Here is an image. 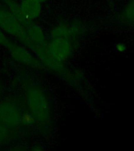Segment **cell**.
I'll return each mask as SVG.
<instances>
[{"label": "cell", "mask_w": 134, "mask_h": 151, "mask_svg": "<svg viewBox=\"0 0 134 151\" xmlns=\"http://www.w3.org/2000/svg\"><path fill=\"white\" fill-rule=\"evenodd\" d=\"M26 32L28 37L35 44L41 45V46H47L46 38L44 34V32L40 26L32 23L27 28H25Z\"/></svg>", "instance_id": "11"}, {"label": "cell", "mask_w": 134, "mask_h": 151, "mask_svg": "<svg viewBox=\"0 0 134 151\" xmlns=\"http://www.w3.org/2000/svg\"><path fill=\"white\" fill-rule=\"evenodd\" d=\"M115 48H116L118 52H121V53H122V52H125L126 50L127 47L124 42H118L117 44H116V46H115Z\"/></svg>", "instance_id": "15"}, {"label": "cell", "mask_w": 134, "mask_h": 151, "mask_svg": "<svg viewBox=\"0 0 134 151\" xmlns=\"http://www.w3.org/2000/svg\"><path fill=\"white\" fill-rule=\"evenodd\" d=\"M31 50L35 53L38 58L39 59V61L44 65L47 70L53 72L55 74L64 79L73 87H75L77 85L78 79V76L69 71L63 61L54 56L49 51L47 46H41L34 43Z\"/></svg>", "instance_id": "2"}, {"label": "cell", "mask_w": 134, "mask_h": 151, "mask_svg": "<svg viewBox=\"0 0 134 151\" xmlns=\"http://www.w3.org/2000/svg\"><path fill=\"white\" fill-rule=\"evenodd\" d=\"M21 76L22 85L25 91L26 100L30 113L35 118V122L40 126H47L51 120V110L46 94L27 76Z\"/></svg>", "instance_id": "1"}, {"label": "cell", "mask_w": 134, "mask_h": 151, "mask_svg": "<svg viewBox=\"0 0 134 151\" xmlns=\"http://www.w3.org/2000/svg\"><path fill=\"white\" fill-rule=\"evenodd\" d=\"M14 130L0 123V145L11 141L14 136Z\"/></svg>", "instance_id": "12"}, {"label": "cell", "mask_w": 134, "mask_h": 151, "mask_svg": "<svg viewBox=\"0 0 134 151\" xmlns=\"http://www.w3.org/2000/svg\"><path fill=\"white\" fill-rule=\"evenodd\" d=\"M35 1H37V2H40V3H42V2H45L46 0H35Z\"/></svg>", "instance_id": "16"}, {"label": "cell", "mask_w": 134, "mask_h": 151, "mask_svg": "<svg viewBox=\"0 0 134 151\" xmlns=\"http://www.w3.org/2000/svg\"><path fill=\"white\" fill-rule=\"evenodd\" d=\"M78 42L65 37L51 38L47 44V47L54 56L65 62L70 58L75 49V45Z\"/></svg>", "instance_id": "6"}, {"label": "cell", "mask_w": 134, "mask_h": 151, "mask_svg": "<svg viewBox=\"0 0 134 151\" xmlns=\"http://www.w3.org/2000/svg\"><path fill=\"white\" fill-rule=\"evenodd\" d=\"M0 28L5 32L16 38L29 49L33 47L34 42L29 39L24 27L12 14L9 9L0 5Z\"/></svg>", "instance_id": "3"}, {"label": "cell", "mask_w": 134, "mask_h": 151, "mask_svg": "<svg viewBox=\"0 0 134 151\" xmlns=\"http://www.w3.org/2000/svg\"><path fill=\"white\" fill-rule=\"evenodd\" d=\"M21 6L28 18L33 21L42 13L41 3L35 0H21Z\"/></svg>", "instance_id": "10"}, {"label": "cell", "mask_w": 134, "mask_h": 151, "mask_svg": "<svg viewBox=\"0 0 134 151\" xmlns=\"http://www.w3.org/2000/svg\"><path fill=\"white\" fill-rule=\"evenodd\" d=\"M21 106L14 99H7L0 102V123L15 129L22 124Z\"/></svg>", "instance_id": "4"}, {"label": "cell", "mask_w": 134, "mask_h": 151, "mask_svg": "<svg viewBox=\"0 0 134 151\" xmlns=\"http://www.w3.org/2000/svg\"><path fill=\"white\" fill-rule=\"evenodd\" d=\"M86 32L84 24L78 21L61 22L51 31L50 37H65L78 42L79 40Z\"/></svg>", "instance_id": "5"}, {"label": "cell", "mask_w": 134, "mask_h": 151, "mask_svg": "<svg viewBox=\"0 0 134 151\" xmlns=\"http://www.w3.org/2000/svg\"><path fill=\"white\" fill-rule=\"evenodd\" d=\"M11 42V40L8 39L6 35H5V33L0 29V46H2V47L7 48Z\"/></svg>", "instance_id": "13"}, {"label": "cell", "mask_w": 134, "mask_h": 151, "mask_svg": "<svg viewBox=\"0 0 134 151\" xmlns=\"http://www.w3.org/2000/svg\"><path fill=\"white\" fill-rule=\"evenodd\" d=\"M7 49L9 50L12 58L16 62L39 70H47L44 65L39 61V59L33 56L31 53L25 47L12 42L8 46Z\"/></svg>", "instance_id": "7"}, {"label": "cell", "mask_w": 134, "mask_h": 151, "mask_svg": "<svg viewBox=\"0 0 134 151\" xmlns=\"http://www.w3.org/2000/svg\"><path fill=\"white\" fill-rule=\"evenodd\" d=\"M4 2L6 6H7V9L11 12L12 14L19 21V22L24 27L27 28L28 26L34 23V21L28 18L25 13L21 8V4H19L15 0H2Z\"/></svg>", "instance_id": "9"}, {"label": "cell", "mask_w": 134, "mask_h": 151, "mask_svg": "<svg viewBox=\"0 0 134 151\" xmlns=\"http://www.w3.org/2000/svg\"><path fill=\"white\" fill-rule=\"evenodd\" d=\"M35 118L33 117L31 113H25L22 115V123L24 124H31L32 123L35 122Z\"/></svg>", "instance_id": "14"}, {"label": "cell", "mask_w": 134, "mask_h": 151, "mask_svg": "<svg viewBox=\"0 0 134 151\" xmlns=\"http://www.w3.org/2000/svg\"><path fill=\"white\" fill-rule=\"evenodd\" d=\"M116 1H120V0H116Z\"/></svg>", "instance_id": "17"}, {"label": "cell", "mask_w": 134, "mask_h": 151, "mask_svg": "<svg viewBox=\"0 0 134 151\" xmlns=\"http://www.w3.org/2000/svg\"><path fill=\"white\" fill-rule=\"evenodd\" d=\"M117 21L122 26L134 27V0H127L118 12Z\"/></svg>", "instance_id": "8"}]
</instances>
